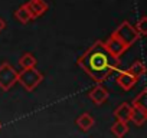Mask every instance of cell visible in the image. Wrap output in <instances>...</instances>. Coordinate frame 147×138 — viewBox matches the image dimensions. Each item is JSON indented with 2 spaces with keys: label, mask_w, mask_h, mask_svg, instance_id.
Listing matches in <instances>:
<instances>
[{
  "label": "cell",
  "mask_w": 147,
  "mask_h": 138,
  "mask_svg": "<svg viewBox=\"0 0 147 138\" xmlns=\"http://www.w3.org/2000/svg\"><path fill=\"white\" fill-rule=\"evenodd\" d=\"M77 65L97 84H102L113 72L118 71L120 58L113 56L102 40H97L77 59Z\"/></svg>",
  "instance_id": "6da1fadb"
},
{
  "label": "cell",
  "mask_w": 147,
  "mask_h": 138,
  "mask_svg": "<svg viewBox=\"0 0 147 138\" xmlns=\"http://www.w3.org/2000/svg\"><path fill=\"white\" fill-rule=\"evenodd\" d=\"M43 81V75L40 71H38L36 66L33 68H25L23 71L18 72V82L29 92L36 89V86Z\"/></svg>",
  "instance_id": "7a4b0ae2"
},
{
  "label": "cell",
  "mask_w": 147,
  "mask_h": 138,
  "mask_svg": "<svg viewBox=\"0 0 147 138\" xmlns=\"http://www.w3.org/2000/svg\"><path fill=\"white\" fill-rule=\"evenodd\" d=\"M113 33H114L123 43H125L128 48L133 46V45L141 38V35L137 32V29H136L133 25H130V22H127V20H124L123 23H120L118 27H117Z\"/></svg>",
  "instance_id": "3957f363"
},
{
  "label": "cell",
  "mask_w": 147,
  "mask_h": 138,
  "mask_svg": "<svg viewBox=\"0 0 147 138\" xmlns=\"http://www.w3.org/2000/svg\"><path fill=\"white\" fill-rule=\"evenodd\" d=\"M15 84H18V71L9 62H3L0 65V89L9 91Z\"/></svg>",
  "instance_id": "277c9868"
},
{
  "label": "cell",
  "mask_w": 147,
  "mask_h": 138,
  "mask_svg": "<svg viewBox=\"0 0 147 138\" xmlns=\"http://www.w3.org/2000/svg\"><path fill=\"white\" fill-rule=\"evenodd\" d=\"M104 46H105L107 50H108L113 56H115V58H121V55L128 49V46H127L125 43H123L114 33H111L110 38L104 42Z\"/></svg>",
  "instance_id": "5b68a950"
},
{
  "label": "cell",
  "mask_w": 147,
  "mask_h": 138,
  "mask_svg": "<svg viewBox=\"0 0 147 138\" xmlns=\"http://www.w3.org/2000/svg\"><path fill=\"white\" fill-rule=\"evenodd\" d=\"M25 6L28 7V10L30 12L33 19H38V17L43 16L49 10V5H48L46 0H28V2L25 3Z\"/></svg>",
  "instance_id": "8992f818"
},
{
  "label": "cell",
  "mask_w": 147,
  "mask_h": 138,
  "mask_svg": "<svg viewBox=\"0 0 147 138\" xmlns=\"http://www.w3.org/2000/svg\"><path fill=\"white\" fill-rule=\"evenodd\" d=\"M108 89L102 85V84H97L90 92H88V98L95 104V105H102L107 99H108Z\"/></svg>",
  "instance_id": "52a82bcc"
},
{
  "label": "cell",
  "mask_w": 147,
  "mask_h": 138,
  "mask_svg": "<svg viewBox=\"0 0 147 138\" xmlns=\"http://www.w3.org/2000/svg\"><path fill=\"white\" fill-rule=\"evenodd\" d=\"M118 74H117V78H115V82H117V85L121 88V89H124V91H130L137 82H138V79L137 78H134L130 72H127V71H117Z\"/></svg>",
  "instance_id": "ba28073f"
},
{
  "label": "cell",
  "mask_w": 147,
  "mask_h": 138,
  "mask_svg": "<svg viewBox=\"0 0 147 138\" xmlns=\"http://www.w3.org/2000/svg\"><path fill=\"white\" fill-rule=\"evenodd\" d=\"M131 112H133V107L128 102H123L120 104L115 111H114V117L118 121H124V122H130L131 121Z\"/></svg>",
  "instance_id": "9c48e42d"
},
{
  "label": "cell",
  "mask_w": 147,
  "mask_h": 138,
  "mask_svg": "<svg viewBox=\"0 0 147 138\" xmlns=\"http://www.w3.org/2000/svg\"><path fill=\"white\" fill-rule=\"evenodd\" d=\"M75 122H77V125H78V128H80L81 131L87 132V131H90V129L94 127L95 119H94V117H92L90 112H84V114H81V115L77 118Z\"/></svg>",
  "instance_id": "30bf717a"
},
{
  "label": "cell",
  "mask_w": 147,
  "mask_h": 138,
  "mask_svg": "<svg viewBox=\"0 0 147 138\" xmlns=\"http://www.w3.org/2000/svg\"><path fill=\"white\" fill-rule=\"evenodd\" d=\"M15 17H16V20L20 22L22 25H26V23H29V22L33 20V16L30 15V12L28 10V7H26L25 5H22L19 9H16Z\"/></svg>",
  "instance_id": "8fae6325"
},
{
  "label": "cell",
  "mask_w": 147,
  "mask_h": 138,
  "mask_svg": "<svg viewBox=\"0 0 147 138\" xmlns=\"http://www.w3.org/2000/svg\"><path fill=\"white\" fill-rule=\"evenodd\" d=\"M147 121V111L140 109V108H134L133 107V112H131V122L137 127L144 125V122Z\"/></svg>",
  "instance_id": "7c38bea8"
},
{
  "label": "cell",
  "mask_w": 147,
  "mask_h": 138,
  "mask_svg": "<svg viewBox=\"0 0 147 138\" xmlns=\"http://www.w3.org/2000/svg\"><path fill=\"white\" fill-rule=\"evenodd\" d=\"M128 131H130L128 122H124V121H118V119H117V122H114V124L111 125V132H113L115 137H118V138L127 135Z\"/></svg>",
  "instance_id": "4fadbf2b"
},
{
  "label": "cell",
  "mask_w": 147,
  "mask_h": 138,
  "mask_svg": "<svg viewBox=\"0 0 147 138\" xmlns=\"http://www.w3.org/2000/svg\"><path fill=\"white\" fill-rule=\"evenodd\" d=\"M127 72H130L134 78L140 79V78L144 76V74H146V66H144V63H143L141 60H136V62L127 69Z\"/></svg>",
  "instance_id": "5bb4252c"
},
{
  "label": "cell",
  "mask_w": 147,
  "mask_h": 138,
  "mask_svg": "<svg viewBox=\"0 0 147 138\" xmlns=\"http://www.w3.org/2000/svg\"><path fill=\"white\" fill-rule=\"evenodd\" d=\"M36 63H38L36 58L32 53H29V52L23 53L20 56V59H19V65H20L22 69H25V68H33V66H36Z\"/></svg>",
  "instance_id": "9a60e30c"
},
{
  "label": "cell",
  "mask_w": 147,
  "mask_h": 138,
  "mask_svg": "<svg viewBox=\"0 0 147 138\" xmlns=\"http://www.w3.org/2000/svg\"><path fill=\"white\" fill-rule=\"evenodd\" d=\"M131 107L134 108H140V109H144L147 111V92L146 91H141L131 102Z\"/></svg>",
  "instance_id": "2e32d148"
},
{
  "label": "cell",
  "mask_w": 147,
  "mask_h": 138,
  "mask_svg": "<svg viewBox=\"0 0 147 138\" xmlns=\"http://www.w3.org/2000/svg\"><path fill=\"white\" fill-rule=\"evenodd\" d=\"M134 27L137 29V32H138L141 36H144V35L147 33V16H141L140 20L136 23Z\"/></svg>",
  "instance_id": "e0dca14e"
},
{
  "label": "cell",
  "mask_w": 147,
  "mask_h": 138,
  "mask_svg": "<svg viewBox=\"0 0 147 138\" xmlns=\"http://www.w3.org/2000/svg\"><path fill=\"white\" fill-rule=\"evenodd\" d=\"M5 29H6V22H5L2 17H0V33H2Z\"/></svg>",
  "instance_id": "ac0fdd59"
},
{
  "label": "cell",
  "mask_w": 147,
  "mask_h": 138,
  "mask_svg": "<svg viewBox=\"0 0 147 138\" xmlns=\"http://www.w3.org/2000/svg\"><path fill=\"white\" fill-rule=\"evenodd\" d=\"M0 128H2V122H0Z\"/></svg>",
  "instance_id": "d6986e66"
}]
</instances>
